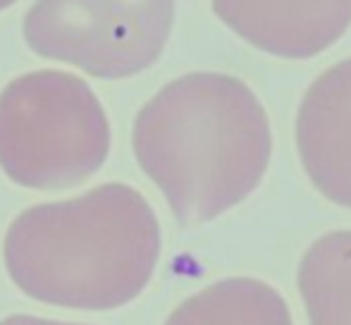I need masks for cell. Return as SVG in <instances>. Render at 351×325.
I'll return each instance as SVG.
<instances>
[{
  "label": "cell",
  "instance_id": "3",
  "mask_svg": "<svg viewBox=\"0 0 351 325\" xmlns=\"http://www.w3.org/2000/svg\"><path fill=\"white\" fill-rule=\"evenodd\" d=\"M110 125L93 88L36 70L0 91V170L27 189H67L106 162Z\"/></svg>",
  "mask_w": 351,
  "mask_h": 325
},
{
  "label": "cell",
  "instance_id": "1",
  "mask_svg": "<svg viewBox=\"0 0 351 325\" xmlns=\"http://www.w3.org/2000/svg\"><path fill=\"white\" fill-rule=\"evenodd\" d=\"M141 170L182 225H201L261 184L273 136L263 106L241 80L194 72L165 84L132 134Z\"/></svg>",
  "mask_w": 351,
  "mask_h": 325
},
{
  "label": "cell",
  "instance_id": "9",
  "mask_svg": "<svg viewBox=\"0 0 351 325\" xmlns=\"http://www.w3.org/2000/svg\"><path fill=\"white\" fill-rule=\"evenodd\" d=\"M0 325H86V323H65V321H53V318L29 316V313H14V316L3 318Z\"/></svg>",
  "mask_w": 351,
  "mask_h": 325
},
{
  "label": "cell",
  "instance_id": "7",
  "mask_svg": "<svg viewBox=\"0 0 351 325\" xmlns=\"http://www.w3.org/2000/svg\"><path fill=\"white\" fill-rule=\"evenodd\" d=\"M165 325H291V313L270 285L230 278L182 302Z\"/></svg>",
  "mask_w": 351,
  "mask_h": 325
},
{
  "label": "cell",
  "instance_id": "6",
  "mask_svg": "<svg viewBox=\"0 0 351 325\" xmlns=\"http://www.w3.org/2000/svg\"><path fill=\"white\" fill-rule=\"evenodd\" d=\"M296 146L320 194L351 208V58L308 86L296 117Z\"/></svg>",
  "mask_w": 351,
  "mask_h": 325
},
{
  "label": "cell",
  "instance_id": "5",
  "mask_svg": "<svg viewBox=\"0 0 351 325\" xmlns=\"http://www.w3.org/2000/svg\"><path fill=\"white\" fill-rule=\"evenodd\" d=\"M213 10L251 46L287 60L328 51L351 24V0H213Z\"/></svg>",
  "mask_w": 351,
  "mask_h": 325
},
{
  "label": "cell",
  "instance_id": "10",
  "mask_svg": "<svg viewBox=\"0 0 351 325\" xmlns=\"http://www.w3.org/2000/svg\"><path fill=\"white\" fill-rule=\"evenodd\" d=\"M17 0H0V10H5V8H10V5H14Z\"/></svg>",
  "mask_w": 351,
  "mask_h": 325
},
{
  "label": "cell",
  "instance_id": "4",
  "mask_svg": "<svg viewBox=\"0 0 351 325\" xmlns=\"http://www.w3.org/2000/svg\"><path fill=\"white\" fill-rule=\"evenodd\" d=\"M172 22L175 0H36L24 38L41 58L125 80L160 58Z\"/></svg>",
  "mask_w": 351,
  "mask_h": 325
},
{
  "label": "cell",
  "instance_id": "8",
  "mask_svg": "<svg viewBox=\"0 0 351 325\" xmlns=\"http://www.w3.org/2000/svg\"><path fill=\"white\" fill-rule=\"evenodd\" d=\"M311 325H351V230L311 244L299 265Z\"/></svg>",
  "mask_w": 351,
  "mask_h": 325
},
{
  "label": "cell",
  "instance_id": "2",
  "mask_svg": "<svg viewBox=\"0 0 351 325\" xmlns=\"http://www.w3.org/2000/svg\"><path fill=\"white\" fill-rule=\"evenodd\" d=\"M5 265L27 297L82 311L136 299L160 256V225L136 189L108 182L77 199L22 210L5 234Z\"/></svg>",
  "mask_w": 351,
  "mask_h": 325
}]
</instances>
